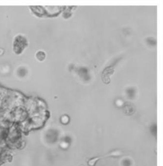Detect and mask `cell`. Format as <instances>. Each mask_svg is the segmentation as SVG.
<instances>
[{
    "label": "cell",
    "instance_id": "cell-1",
    "mask_svg": "<svg viewBox=\"0 0 163 166\" xmlns=\"http://www.w3.org/2000/svg\"><path fill=\"white\" fill-rule=\"evenodd\" d=\"M100 159V157H96L89 160L88 162V165L89 166H95L97 161L99 160Z\"/></svg>",
    "mask_w": 163,
    "mask_h": 166
}]
</instances>
